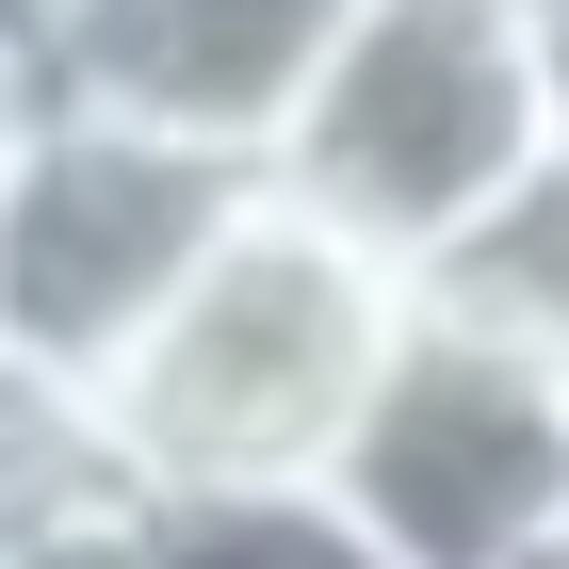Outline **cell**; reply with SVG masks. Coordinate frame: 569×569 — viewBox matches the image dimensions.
<instances>
[{"label":"cell","mask_w":569,"mask_h":569,"mask_svg":"<svg viewBox=\"0 0 569 569\" xmlns=\"http://www.w3.org/2000/svg\"><path fill=\"white\" fill-rule=\"evenodd\" d=\"M521 33H537V82H553V131H569V0H521Z\"/></svg>","instance_id":"cell-10"},{"label":"cell","mask_w":569,"mask_h":569,"mask_svg":"<svg viewBox=\"0 0 569 569\" xmlns=\"http://www.w3.org/2000/svg\"><path fill=\"white\" fill-rule=\"evenodd\" d=\"M0 33L33 66V98H98V114L196 131L228 163H277L326 49L358 33V0H0Z\"/></svg>","instance_id":"cell-5"},{"label":"cell","mask_w":569,"mask_h":569,"mask_svg":"<svg viewBox=\"0 0 569 569\" xmlns=\"http://www.w3.org/2000/svg\"><path fill=\"white\" fill-rule=\"evenodd\" d=\"M521 569H569V521H553V537H537V553H521Z\"/></svg>","instance_id":"cell-12"},{"label":"cell","mask_w":569,"mask_h":569,"mask_svg":"<svg viewBox=\"0 0 569 569\" xmlns=\"http://www.w3.org/2000/svg\"><path fill=\"white\" fill-rule=\"evenodd\" d=\"M179 569H391V537L342 488H228V505H163Z\"/></svg>","instance_id":"cell-8"},{"label":"cell","mask_w":569,"mask_h":569,"mask_svg":"<svg viewBox=\"0 0 569 569\" xmlns=\"http://www.w3.org/2000/svg\"><path fill=\"white\" fill-rule=\"evenodd\" d=\"M407 342V277L342 228H309L261 179V212L163 309V342L114 375V472L131 505H228V488H326L358 407Z\"/></svg>","instance_id":"cell-1"},{"label":"cell","mask_w":569,"mask_h":569,"mask_svg":"<svg viewBox=\"0 0 569 569\" xmlns=\"http://www.w3.org/2000/svg\"><path fill=\"white\" fill-rule=\"evenodd\" d=\"M407 293L439 309V326H472V342H521V358H553L569 375V131L537 147L505 196H488L456 244H439Z\"/></svg>","instance_id":"cell-6"},{"label":"cell","mask_w":569,"mask_h":569,"mask_svg":"<svg viewBox=\"0 0 569 569\" xmlns=\"http://www.w3.org/2000/svg\"><path fill=\"white\" fill-rule=\"evenodd\" d=\"M17 114H33V66H17V33H0V147H17Z\"/></svg>","instance_id":"cell-11"},{"label":"cell","mask_w":569,"mask_h":569,"mask_svg":"<svg viewBox=\"0 0 569 569\" xmlns=\"http://www.w3.org/2000/svg\"><path fill=\"white\" fill-rule=\"evenodd\" d=\"M326 488L391 537V569H521L569 521V375L521 342H472L407 293V342Z\"/></svg>","instance_id":"cell-4"},{"label":"cell","mask_w":569,"mask_h":569,"mask_svg":"<svg viewBox=\"0 0 569 569\" xmlns=\"http://www.w3.org/2000/svg\"><path fill=\"white\" fill-rule=\"evenodd\" d=\"M17 569H179L163 553V505H98V521H66V537H33Z\"/></svg>","instance_id":"cell-9"},{"label":"cell","mask_w":569,"mask_h":569,"mask_svg":"<svg viewBox=\"0 0 569 569\" xmlns=\"http://www.w3.org/2000/svg\"><path fill=\"white\" fill-rule=\"evenodd\" d=\"M98 505H131V472H114V407L66 391V375H33V358H0V569L33 553V537L98 521Z\"/></svg>","instance_id":"cell-7"},{"label":"cell","mask_w":569,"mask_h":569,"mask_svg":"<svg viewBox=\"0 0 569 569\" xmlns=\"http://www.w3.org/2000/svg\"><path fill=\"white\" fill-rule=\"evenodd\" d=\"M537 147H553V82H537L521 0H358V33L326 49V82H309V114L277 131L261 179L309 228L423 277Z\"/></svg>","instance_id":"cell-2"},{"label":"cell","mask_w":569,"mask_h":569,"mask_svg":"<svg viewBox=\"0 0 569 569\" xmlns=\"http://www.w3.org/2000/svg\"><path fill=\"white\" fill-rule=\"evenodd\" d=\"M244 212H261V163L98 114V98H33L0 147V358L114 391Z\"/></svg>","instance_id":"cell-3"}]
</instances>
